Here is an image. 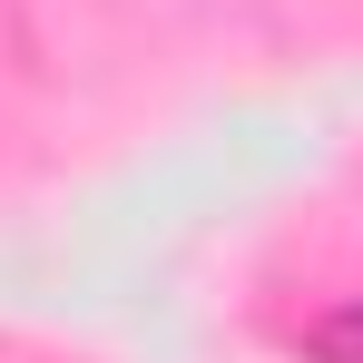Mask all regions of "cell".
I'll use <instances>...</instances> for the list:
<instances>
[]
</instances>
